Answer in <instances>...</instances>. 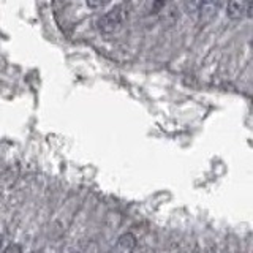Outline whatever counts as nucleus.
Returning <instances> with one entry per match:
<instances>
[{
  "label": "nucleus",
  "mask_w": 253,
  "mask_h": 253,
  "mask_svg": "<svg viewBox=\"0 0 253 253\" xmlns=\"http://www.w3.org/2000/svg\"><path fill=\"white\" fill-rule=\"evenodd\" d=\"M126 16H128V10L124 5H117L101 16L97 21V27L103 34H114V32H117L124 26Z\"/></svg>",
  "instance_id": "obj_1"
},
{
  "label": "nucleus",
  "mask_w": 253,
  "mask_h": 253,
  "mask_svg": "<svg viewBox=\"0 0 253 253\" xmlns=\"http://www.w3.org/2000/svg\"><path fill=\"white\" fill-rule=\"evenodd\" d=\"M252 11V0H228L226 13L229 18L239 19L244 16H250Z\"/></svg>",
  "instance_id": "obj_2"
},
{
  "label": "nucleus",
  "mask_w": 253,
  "mask_h": 253,
  "mask_svg": "<svg viewBox=\"0 0 253 253\" xmlns=\"http://www.w3.org/2000/svg\"><path fill=\"white\" fill-rule=\"evenodd\" d=\"M136 249V237L133 233H124L114 245V253H133Z\"/></svg>",
  "instance_id": "obj_3"
},
{
  "label": "nucleus",
  "mask_w": 253,
  "mask_h": 253,
  "mask_svg": "<svg viewBox=\"0 0 253 253\" xmlns=\"http://www.w3.org/2000/svg\"><path fill=\"white\" fill-rule=\"evenodd\" d=\"M220 5H221V0H203L200 11H198V14L201 16V21H206V22L211 21L213 16L217 14Z\"/></svg>",
  "instance_id": "obj_4"
},
{
  "label": "nucleus",
  "mask_w": 253,
  "mask_h": 253,
  "mask_svg": "<svg viewBox=\"0 0 253 253\" xmlns=\"http://www.w3.org/2000/svg\"><path fill=\"white\" fill-rule=\"evenodd\" d=\"M203 0H184V8L188 14H198Z\"/></svg>",
  "instance_id": "obj_5"
},
{
  "label": "nucleus",
  "mask_w": 253,
  "mask_h": 253,
  "mask_svg": "<svg viewBox=\"0 0 253 253\" xmlns=\"http://www.w3.org/2000/svg\"><path fill=\"white\" fill-rule=\"evenodd\" d=\"M85 2H87V6L97 10V8H101V6H105L106 3H109L111 0H85Z\"/></svg>",
  "instance_id": "obj_6"
},
{
  "label": "nucleus",
  "mask_w": 253,
  "mask_h": 253,
  "mask_svg": "<svg viewBox=\"0 0 253 253\" xmlns=\"http://www.w3.org/2000/svg\"><path fill=\"white\" fill-rule=\"evenodd\" d=\"M2 253H22V247L19 244H10L6 249L2 250Z\"/></svg>",
  "instance_id": "obj_7"
},
{
  "label": "nucleus",
  "mask_w": 253,
  "mask_h": 253,
  "mask_svg": "<svg viewBox=\"0 0 253 253\" xmlns=\"http://www.w3.org/2000/svg\"><path fill=\"white\" fill-rule=\"evenodd\" d=\"M169 0H154V6H152V10L154 11H158V10H162V8L168 3Z\"/></svg>",
  "instance_id": "obj_8"
},
{
  "label": "nucleus",
  "mask_w": 253,
  "mask_h": 253,
  "mask_svg": "<svg viewBox=\"0 0 253 253\" xmlns=\"http://www.w3.org/2000/svg\"><path fill=\"white\" fill-rule=\"evenodd\" d=\"M3 244H5V242H3V237H2V234H0V252L3 250Z\"/></svg>",
  "instance_id": "obj_9"
},
{
  "label": "nucleus",
  "mask_w": 253,
  "mask_h": 253,
  "mask_svg": "<svg viewBox=\"0 0 253 253\" xmlns=\"http://www.w3.org/2000/svg\"><path fill=\"white\" fill-rule=\"evenodd\" d=\"M32 253H40V252H32Z\"/></svg>",
  "instance_id": "obj_10"
}]
</instances>
